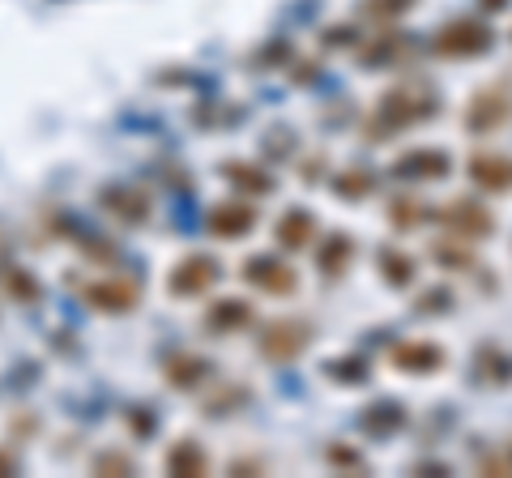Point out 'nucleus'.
<instances>
[{
	"label": "nucleus",
	"mask_w": 512,
	"mask_h": 478,
	"mask_svg": "<svg viewBox=\"0 0 512 478\" xmlns=\"http://www.w3.org/2000/svg\"><path fill=\"white\" fill-rule=\"evenodd\" d=\"M406 423H410V414L397 397H380V402L363 406V414H359V432L372 440H389L393 432H402Z\"/></svg>",
	"instance_id": "13"
},
{
	"label": "nucleus",
	"mask_w": 512,
	"mask_h": 478,
	"mask_svg": "<svg viewBox=\"0 0 512 478\" xmlns=\"http://www.w3.org/2000/svg\"><path fill=\"white\" fill-rule=\"evenodd\" d=\"M495 47V30L478 18H453L436 30V39H431V52L440 60H478L487 56Z\"/></svg>",
	"instance_id": "4"
},
{
	"label": "nucleus",
	"mask_w": 512,
	"mask_h": 478,
	"mask_svg": "<svg viewBox=\"0 0 512 478\" xmlns=\"http://www.w3.org/2000/svg\"><path fill=\"white\" fill-rule=\"evenodd\" d=\"M355 257H359V239L350 231H329L325 239H320V248H316L320 278H346L350 265H355Z\"/></svg>",
	"instance_id": "11"
},
{
	"label": "nucleus",
	"mask_w": 512,
	"mask_h": 478,
	"mask_svg": "<svg viewBox=\"0 0 512 478\" xmlns=\"http://www.w3.org/2000/svg\"><path fill=\"white\" fill-rule=\"evenodd\" d=\"M448 308H453V291H448V286H431V291L419 295V304H414L419 316H440Z\"/></svg>",
	"instance_id": "30"
},
{
	"label": "nucleus",
	"mask_w": 512,
	"mask_h": 478,
	"mask_svg": "<svg viewBox=\"0 0 512 478\" xmlns=\"http://www.w3.org/2000/svg\"><path fill=\"white\" fill-rule=\"evenodd\" d=\"M94 474H133V457L124 453H103L94 461Z\"/></svg>",
	"instance_id": "32"
},
{
	"label": "nucleus",
	"mask_w": 512,
	"mask_h": 478,
	"mask_svg": "<svg viewBox=\"0 0 512 478\" xmlns=\"http://www.w3.org/2000/svg\"><path fill=\"white\" fill-rule=\"evenodd\" d=\"M474 372H478L483 385H495V389L512 385V350L495 346V342H483L478 346V355H474Z\"/></svg>",
	"instance_id": "20"
},
{
	"label": "nucleus",
	"mask_w": 512,
	"mask_h": 478,
	"mask_svg": "<svg viewBox=\"0 0 512 478\" xmlns=\"http://www.w3.org/2000/svg\"><path fill=\"white\" fill-rule=\"evenodd\" d=\"M103 197H107V210L120 214L124 222H146V214H150V201L141 193H128V188H107Z\"/></svg>",
	"instance_id": "27"
},
{
	"label": "nucleus",
	"mask_w": 512,
	"mask_h": 478,
	"mask_svg": "<svg viewBox=\"0 0 512 478\" xmlns=\"http://www.w3.org/2000/svg\"><path fill=\"white\" fill-rule=\"evenodd\" d=\"M436 222L444 227V235H457V239H466V244H478V239L495 235L491 205L478 201V197H453V201H444L440 210H436Z\"/></svg>",
	"instance_id": "5"
},
{
	"label": "nucleus",
	"mask_w": 512,
	"mask_h": 478,
	"mask_svg": "<svg viewBox=\"0 0 512 478\" xmlns=\"http://www.w3.org/2000/svg\"><path fill=\"white\" fill-rule=\"evenodd\" d=\"M163 376H167L171 389L192 393V389H201L205 380L214 376V363L201 359V355H188V350H180V355H171V359L163 363Z\"/></svg>",
	"instance_id": "17"
},
{
	"label": "nucleus",
	"mask_w": 512,
	"mask_h": 478,
	"mask_svg": "<svg viewBox=\"0 0 512 478\" xmlns=\"http://www.w3.org/2000/svg\"><path fill=\"white\" fill-rule=\"evenodd\" d=\"M389 363L406 376H440L448 368V350L431 338H406L389 350Z\"/></svg>",
	"instance_id": "8"
},
{
	"label": "nucleus",
	"mask_w": 512,
	"mask_h": 478,
	"mask_svg": "<svg viewBox=\"0 0 512 478\" xmlns=\"http://www.w3.org/2000/svg\"><path fill=\"white\" fill-rule=\"evenodd\" d=\"M440 111V99L431 90L423 86H393V90H384L380 99H376V111L367 116L363 124V137L367 141H389L397 133H406L410 124H419V120H431Z\"/></svg>",
	"instance_id": "1"
},
{
	"label": "nucleus",
	"mask_w": 512,
	"mask_h": 478,
	"mask_svg": "<svg viewBox=\"0 0 512 478\" xmlns=\"http://www.w3.org/2000/svg\"><path fill=\"white\" fill-rule=\"evenodd\" d=\"M504 461H508V470H512V444H508V449H504Z\"/></svg>",
	"instance_id": "35"
},
{
	"label": "nucleus",
	"mask_w": 512,
	"mask_h": 478,
	"mask_svg": "<svg viewBox=\"0 0 512 478\" xmlns=\"http://www.w3.org/2000/svg\"><path fill=\"white\" fill-rule=\"evenodd\" d=\"M393 175H397V180H410V184H440V180L453 175V154L440 150V146L402 150L393 158Z\"/></svg>",
	"instance_id": "6"
},
{
	"label": "nucleus",
	"mask_w": 512,
	"mask_h": 478,
	"mask_svg": "<svg viewBox=\"0 0 512 478\" xmlns=\"http://www.w3.org/2000/svg\"><path fill=\"white\" fill-rule=\"evenodd\" d=\"M431 261H436L440 269H453V274H474L478 269L474 248L466 244V239H457V235L436 239V244H431Z\"/></svg>",
	"instance_id": "22"
},
{
	"label": "nucleus",
	"mask_w": 512,
	"mask_h": 478,
	"mask_svg": "<svg viewBox=\"0 0 512 478\" xmlns=\"http://www.w3.org/2000/svg\"><path fill=\"white\" fill-rule=\"evenodd\" d=\"M261 470H265L261 457H239V461H231V474H261Z\"/></svg>",
	"instance_id": "33"
},
{
	"label": "nucleus",
	"mask_w": 512,
	"mask_h": 478,
	"mask_svg": "<svg viewBox=\"0 0 512 478\" xmlns=\"http://www.w3.org/2000/svg\"><path fill=\"white\" fill-rule=\"evenodd\" d=\"M410 9H414V0H363V13L367 18H380V22H397Z\"/></svg>",
	"instance_id": "29"
},
{
	"label": "nucleus",
	"mask_w": 512,
	"mask_h": 478,
	"mask_svg": "<svg viewBox=\"0 0 512 478\" xmlns=\"http://www.w3.org/2000/svg\"><path fill=\"white\" fill-rule=\"evenodd\" d=\"M82 295H86V304H90V308L111 312V316H120V312H133V308H137V286H133V282H124V278L90 282Z\"/></svg>",
	"instance_id": "16"
},
{
	"label": "nucleus",
	"mask_w": 512,
	"mask_h": 478,
	"mask_svg": "<svg viewBox=\"0 0 512 478\" xmlns=\"http://www.w3.org/2000/svg\"><path fill=\"white\" fill-rule=\"evenodd\" d=\"M427 218H431V210L419 197H393L389 201V222L397 231H414V227H423Z\"/></svg>",
	"instance_id": "28"
},
{
	"label": "nucleus",
	"mask_w": 512,
	"mask_h": 478,
	"mask_svg": "<svg viewBox=\"0 0 512 478\" xmlns=\"http://www.w3.org/2000/svg\"><path fill=\"white\" fill-rule=\"evenodd\" d=\"M325 466L333 474H367V457L355 449V444L333 440V444H325Z\"/></svg>",
	"instance_id": "26"
},
{
	"label": "nucleus",
	"mask_w": 512,
	"mask_h": 478,
	"mask_svg": "<svg viewBox=\"0 0 512 478\" xmlns=\"http://www.w3.org/2000/svg\"><path fill=\"white\" fill-rule=\"evenodd\" d=\"M252 304L248 299H218V304H210V312H205V329L210 333H235V329H248L252 325Z\"/></svg>",
	"instance_id": "21"
},
{
	"label": "nucleus",
	"mask_w": 512,
	"mask_h": 478,
	"mask_svg": "<svg viewBox=\"0 0 512 478\" xmlns=\"http://www.w3.org/2000/svg\"><path fill=\"white\" fill-rule=\"evenodd\" d=\"M222 278V265L210 257V252H188V257L171 269L167 278V291L175 299H192V295H205L210 286Z\"/></svg>",
	"instance_id": "9"
},
{
	"label": "nucleus",
	"mask_w": 512,
	"mask_h": 478,
	"mask_svg": "<svg viewBox=\"0 0 512 478\" xmlns=\"http://www.w3.org/2000/svg\"><path fill=\"white\" fill-rule=\"evenodd\" d=\"M512 5V0H483V9H491V13H504Z\"/></svg>",
	"instance_id": "34"
},
{
	"label": "nucleus",
	"mask_w": 512,
	"mask_h": 478,
	"mask_svg": "<svg viewBox=\"0 0 512 478\" xmlns=\"http://www.w3.org/2000/svg\"><path fill=\"white\" fill-rule=\"evenodd\" d=\"M376 265H380V282L393 286V291H410L414 278H419V261H414L406 248H397V244H384L376 252Z\"/></svg>",
	"instance_id": "18"
},
{
	"label": "nucleus",
	"mask_w": 512,
	"mask_h": 478,
	"mask_svg": "<svg viewBox=\"0 0 512 478\" xmlns=\"http://www.w3.org/2000/svg\"><path fill=\"white\" fill-rule=\"evenodd\" d=\"M261 222V210H256L252 201H218L214 210H210V231L218 239H244L252 235V227Z\"/></svg>",
	"instance_id": "12"
},
{
	"label": "nucleus",
	"mask_w": 512,
	"mask_h": 478,
	"mask_svg": "<svg viewBox=\"0 0 512 478\" xmlns=\"http://www.w3.org/2000/svg\"><path fill=\"white\" fill-rule=\"evenodd\" d=\"M376 171H367V167H346V171H338L333 175V197L338 201H346V205H359V201H367L376 193Z\"/></svg>",
	"instance_id": "23"
},
{
	"label": "nucleus",
	"mask_w": 512,
	"mask_h": 478,
	"mask_svg": "<svg viewBox=\"0 0 512 478\" xmlns=\"http://www.w3.org/2000/svg\"><path fill=\"white\" fill-rule=\"evenodd\" d=\"M222 180L235 184L244 197H274L278 193V175L269 167H256V163H244V158H231V163H222Z\"/></svg>",
	"instance_id": "14"
},
{
	"label": "nucleus",
	"mask_w": 512,
	"mask_h": 478,
	"mask_svg": "<svg viewBox=\"0 0 512 478\" xmlns=\"http://www.w3.org/2000/svg\"><path fill=\"white\" fill-rule=\"evenodd\" d=\"M274 235H278V248H286V252H303V248H312V239L320 235V222H316L312 210H303V205H291V210L278 218Z\"/></svg>",
	"instance_id": "15"
},
{
	"label": "nucleus",
	"mask_w": 512,
	"mask_h": 478,
	"mask_svg": "<svg viewBox=\"0 0 512 478\" xmlns=\"http://www.w3.org/2000/svg\"><path fill=\"white\" fill-rule=\"evenodd\" d=\"M461 124H466L470 137H491L512 124V86L504 82H487L470 94L466 111H461Z\"/></svg>",
	"instance_id": "3"
},
{
	"label": "nucleus",
	"mask_w": 512,
	"mask_h": 478,
	"mask_svg": "<svg viewBox=\"0 0 512 478\" xmlns=\"http://www.w3.org/2000/svg\"><path fill=\"white\" fill-rule=\"evenodd\" d=\"M312 342H316V325L308 321V316H274V321H265L261 333H256L261 359L278 363V368L299 363L312 350Z\"/></svg>",
	"instance_id": "2"
},
{
	"label": "nucleus",
	"mask_w": 512,
	"mask_h": 478,
	"mask_svg": "<svg viewBox=\"0 0 512 478\" xmlns=\"http://www.w3.org/2000/svg\"><path fill=\"white\" fill-rule=\"evenodd\" d=\"M325 376L333 380V385H342V389H359V385L372 380V363L350 350V355H338V359L325 363Z\"/></svg>",
	"instance_id": "24"
},
{
	"label": "nucleus",
	"mask_w": 512,
	"mask_h": 478,
	"mask_svg": "<svg viewBox=\"0 0 512 478\" xmlns=\"http://www.w3.org/2000/svg\"><path fill=\"white\" fill-rule=\"evenodd\" d=\"M402 56H406V35H402V30H380L376 39L359 43L363 69H389V65H397Z\"/></svg>",
	"instance_id": "19"
},
{
	"label": "nucleus",
	"mask_w": 512,
	"mask_h": 478,
	"mask_svg": "<svg viewBox=\"0 0 512 478\" xmlns=\"http://www.w3.org/2000/svg\"><path fill=\"white\" fill-rule=\"evenodd\" d=\"M0 470H13V466H9V457H0Z\"/></svg>",
	"instance_id": "36"
},
{
	"label": "nucleus",
	"mask_w": 512,
	"mask_h": 478,
	"mask_svg": "<svg viewBox=\"0 0 512 478\" xmlns=\"http://www.w3.org/2000/svg\"><path fill=\"white\" fill-rule=\"evenodd\" d=\"M466 175H470V184L478 188V193L504 197V193H512V154L478 150V154H470Z\"/></svg>",
	"instance_id": "10"
},
{
	"label": "nucleus",
	"mask_w": 512,
	"mask_h": 478,
	"mask_svg": "<svg viewBox=\"0 0 512 478\" xmlns=\"http://www.w3.org/2000/svg\"><path fill=\"white\" fill-rule=\"evenodd\" d=\"M248 389L244 385H231V393L227 397H210V402H205V414H210V419H218V414H231V410H239V406H248Z\"/></svg>",
	"instance_id": "31"
},
{
	"label": "nucleus",
	"mask_w": 512,
	"mask_h": 478,
	"mask_svg": "<svg viewBox=\"0 0 512 478\" xmlns=\"http://www.w3.org/2000/svg\"><path fill=\"white\" fill-rule=\"evenodd\" d=\"M244 282L265 295H295L299 291V269L291 261L274 257V252H256L244 261Z\"/></svg>",
	"instance_id": "7"
},
{
	"label": "nucleus",
	"mask_w": 512,
	"mask_h": 478,
	"mask_svg": "<svg viewBox=\"0 0 512 478\" xmlns=\"http://www.w3.org/2000/svg\"><path fill=\"white\" fill-rule=\"evenodd\" d=\"M167 474H210V453L197 440H175L167 449Z\"/></svg>",
	"instance_id": "25"
}]
</instances>
